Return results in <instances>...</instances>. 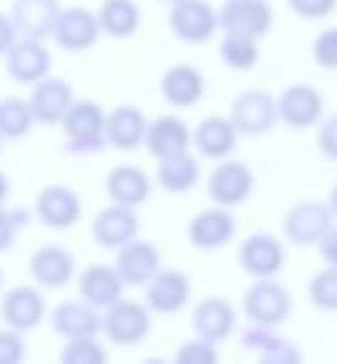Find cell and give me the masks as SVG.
I'll return each mask as SVG.
<instances>
[{
    "instance_id": "1",
    "label": "cell",
    "mask_w": 337,
    "mask_h": 364,
    "mask_svg": "<svg viewBox=\"0 0 337 364\" xmlns=\"http://www.w3.org/2000/svg\"><path fill=\"white\" fill-rule=\"evenodd\" d=\"M108 112L95 100H73L63 115L61 127L68 140L66 150L71 155H95L108 145L105 137Z\"/></svg>"
},
{
    "instance_id": "8",
    "label": "cell",
    "mask_w": 337,
    "mask_h": 364,
    "mask_svg": "<svg viewBox=\"0 0 337 364\" xmlns=\"http://www.w3.org/2000/svg\"><path fill=\"white\" fill-rule=\"evenodd\" d=\"M272 8L267 0H225V6L217 11V26L222 33L247 38H265L272 31Z\"/></svg>"
},
{
    "instance_id": "42",
    "label": "cell",
    "mask_w": 337,
    "mask_h": 364,
    "mask_svg": "<svg viewBox=\"0 0 337 364\" xmlns=\"http://www.w3.org/2000/svg\"><path fill=\"white\" fill-rule=\"evenodd\" d=\"M317 150L327 160H337V112L317 125Z\"/></svg>"
},
{
    "instance_id": "41",
    "label": "cell",
    "mask_w": 337,
    "mask_h": 364,
    "mask_svg": "<svg viewBox=\"0 0 337 364\" xmlns=\"http://www.w3.org/2000/svg\"><path fill=\"white\" fill-rule=\"evenodd\" d=\"M285 3L302 21H322L337 8V0H285Z\"/></svg>"
},
{
    "instance_id": "48",
    "label": "cell",
    "mask_w": 337,
    "mask_h": 364,
    "mask_svg": "<svg viewBox=\"0 0 337 364\" xmlns=\"http://www.w3.org/2000/svg\"><path fill=\"white\" fill-rule=\"evenodd\" d=\"M0 150H3V137H0Z\"/></svg>"
},
{
    "instance_id": "4",
    "label": "cell",
    "mask_w": 337,
    "mask_h": 364,
    "mask_svg": "<svg viewBox=\"0 0 337 364\" xmlns=\"http://www.w3.org/2000/svg\"><path fill=\"white\" fill-rule=\"evenodd\" d=\"M332 228H335V213L327 203H317V200L295 203L282 218V235L287 242L297 247L317 245Z\"/></svg>"
},
{
    "instance_id": "22",
    "label": "cell",
    "mask_w": 337,
    "mask_h": 364,
    "mask_svg": "<svg viewBox=\"0 0 337 364\" xmlns=\"http://www.w3.org/2000/svg\"><path fill=\"white\" fill-rule=\"evenodd\" d=\"M128 284L118 274L115 264L93 262L78 277V294H81V299H85L88 304H93L98 309H108L110 304H115L123 297V289Z\"/></svg>"
},
{
    "instance_id": "26",
    "label": "cell",
    "mask_w": 337,
    "mask_h": 364,
    "mask_svg": "<svg viewBox=\"0 0 337 364\" xmlns=\"http://www.w3.org/2000/svg\"><path fill=\"white\" fill-rule=\"evenodd\" d=\"M76 274V257L61 245H43L31 255V277L46 289H61Z\"/></svg>"
},
{
    "instance_id": "12",
    "label": "cell",
    "mask_w": 337,
    "mask_h": 364,
    "mask_svg": "<svg viewBox=\"0 0 337 364\" xmlns=\"http://www.w3.org/2000/svg\"><path fill=\"white\" fill-rule=\"evenodd\" d=\"M33 213L46 228L51 230H71L83 215V200L68 185H48L36 195Z\"/></svg>"
},
{
    "instance_id": "43",
    "label": "cell",
    "mask_w": 337,
    "mask_h": 364,
    "mask_svg": "<svg viewBox=\"0 0 337 364\" xmlns=\"http://www.w3.org/2000/svg\"><path fill=\"white\" fill-rule=\"evenodd\" d=\"M18 38H21V33H18L13 18L6 16V13H0V55H6L8 48H11Z\"/></svg>"
},
{
    "instance_id": "6",
    "label": "cell",
    "mask_w": 337,
    "mask_h": 364,
    "mask_svg": "<svg viewBox=\"0 0 337 364\" xmlns=\"http://www.w3.org/2000/svg\"><path fill=\"white\" fill-rule=\"evenodd\" d=\"M167 26L177 41L190 43V46L207 43L220 31L217 11L207 0H175V3H170Z\"/></svg>"
},
{
    "instance_id": "40",
    "label": "cell",
    "mask_w": 337,
    "mask_h": 364,
    "mask_svg": "<svg viewBox=\"0 0 337 364\" xmlns=\"http://www.w3.org/2000/svg\"><path fill=\"white\" fill-rule=\"evenodd\" d=\"M26 359V339L23 332L8 327L0 329V364H18Z\"/></svg>"
},
{
    "instance_id": "31",
    "label": "cell",
    "mask_w": 337,
    "mask_h": 364,
    "mask_svg": "<svg viewBox=\"0 0 337 364\" xmlns=\"http://www.w3.org/2000/svg\"><path fill=\"white\" fill-rule=\"evenodd\" d=\"M155 182L170 195H185L200 182V165L190 150L180 155L162 157L155 167Z\"/></svg>"
},
{
    "instance_id": "39",
    "label": "cell",
    "mask_w": 337,
    "mask_h": 364,
    "mask_svg": "<svg viewBox=\"0 0 337 364\" xmlns=\"http://www.w3.org/2000/svg\"><path fill=\"white\" fill-rule=\"evenodd\" d=\"M220 359L215 342H207V339L192 337L187 342H182L175 352V362L177 364H212Z\"/></svg>"
},
{
    "instance_id": "16",
    "label": "cell",
    "mask_w": 337,
    "mask_h": 364,
    "mask_svg": "<svg viewBox=\"0 0 337 364\" xmlns=\"http://www.w3.org/2000/svg\"><path fill=\"white\" fill-rule=\"evenodd\" d=\"M190 324H192V334H195V337L220 344V342H225V339H230L232 332H235L237 312L230 299L210 294V297H202L200 302L192 307Z\"/></svg>"
},
{
    "instance_id": "30",
    "label": "cell",
    "mask_w": 337,
    "mask_h": 364,
    "mask_svg": "<svg viewBox=\"0 0 337 364\" xmlns=\"http://www.w3.org/2000/svg\"><path fill=\"white\" fill-rule=\"evenodd\" d=\"M275 329L277 327H262V324L247 322L245 332H242V344L247 349H255L262 362H272V364L300 362L302 352L297 349V344L287 337H280Z\"/></svg>"
},
{
    "instance_id": "44",
    "label": "cell",
    "mask_w": 337,
    "mask_h": 364,
    "mask_svg": "<svg viewBox=\"0 0 337 364\" xmlns=\"http://www.w3.org/2000/svg\"><path fill=\"white\" fill-rule=\"evenodd\" d=\"M317 252H320V257L325 259L327 264L337 267V228H332L330 232L317 242Z\"/></svg>"
},
{
    "instance_id": "45",
    "label": "cell",
    "mask_w": 337,
    "mask_h": 364,
    "mask_svg": "<svg viewBox=\"0 0 337 364\" xmlns=\"http://www.w3.org/2000/svg\"><path fill=\"white\" fill-rule=\"evenodd\" d=\"M8 195H11V180L3 170H0V205L8 203Z\"/></svg>"
},
{
    "instance_id": "29",
    "label": "cell",
    "mask_w": 337,
    "mask_h": 364,
    "mask_svg": "<svg viewBox=\"0 0 337 364\" xmlns=\"http://www.w3.org/2000/svg\"><path fill=\"white\" fill-rule=\"evenodd\" d=\"M61 11L58 0H13L11 18L21 36L46 41L53 36Z\"/></svg>"
},
{
    "instance_id": "10",
    "label": "cell",
    "mask_w": 337,
    "mask_h": 364,
    "mask_svg": "<svg viewBox=\"0 0 337 364\" xmlns=\"http://www.w3.org/2000/svg\"><path fill=\"white\" fill-rule=\"evenodd\" d=\"M6 73L21 85H36L43 77L51 75L53 58L48 50L46 41L41 38H26L21 36L11 48H8L6 55Z\"/></svg>"
},
{
    "instance_id": "2",
    "label": "cell",
    "mask_w": 337,
    "mask_h": 364,
    "mask_svg": "<svg viewBox=\"0 0 337 364\" xmlns=\"http://www.w3.org/2000/svg\"><path fill=\"white\" fill-rule=\"evenodd\" d=\"M242 312L250 324L280 327L292 314V294L275 277L255 279L242 294Z\"/></svg>"
},
{
    "instance_id": "32",
    "label": "cell",
    "mask_w": 337,
    "mask_h": 364,
    "mask_svg": "<svg viewBox=\"0 0 337 364\" xmlns=\"http://www.w3.org/2000/svg\"><path fill=\"white\" fill-rule=\"evenodd\" d=\"M98 21L105 36L110 38H130L138 33L142 23L140 6L135 0H103L98 8Z\"/></svg>"
},
{
    "instance_id": "19",
    "label": "cell",
    "mask_w": 337,
    "mask_h": 364,
    "mask_svg": "<svg viewBox=\"0 0 337 364\" xmlns=\"http://www.w3.org/2000/svg\"><path fill=\"white\" fill-rule=\"evenodd\" d=\"M138 232H140V218H138L135 208H125L118 203H113L110 208H103L90 225V235L95 245L105 250H120L123 245L135 240Z\"/></svg>"
},
{
    "instance_id": "5",
    "label": "cell",
    "mask_w": 337,
    "mask_h": 364,
    "mask_svg": "<svg viewBox=\"0 0 337 364\" xmlns=\"http://www.w3.org/2000/svg\"><path fill=\"white\" fill-rule=\"evenodd\" d=\"M252 190H255V172L250 170L247 162L240 160H227V157L217 160L207 177V198L212 200V205L227 210L245 205Z\"/></svg>"
},
{
    "instance_id": "24",
    "label": "cell",
    "mask_w": 337,
    "mask_h": 364,
    "mask_svg": "<svg viewBox=\"0 0 337 364\" xmlns=\"http://www.w3.org/2000/svg\"><path fill=\"white\" fill-rule=\"evenodd\" d=\"M160 95L172 107H192L205 95V75L190 63H175L160 77Z\"/></svg>"
},
{
    "instance_id": "20",
    "label": "cell",
    "mask_w": 337,
    "mask_h": 364,
    "mask_svg": "<svg viewBox=\"0 0 337 364\" xmlns=\"http://www.w3.org/2000/svg\"><path fill=\"white\" fill-rule=\"evenodd\" d=\"M51 327L58 337H98L103 334V309L88 304L85 299H66L51 314Z\"/></svg>"
},
{
    "instance_id": "38",
    "label": "cell",
    "mask_w": 337,
    "mask_h": 364,
    "mask_svg": "<svg viewBox=\"0 0 337 364\" xmlns=\"http://www.w3.org/2000/svg\"><path fill=\"white\" fill-rule=\"evenodd\" d=\"M312 63L322 70H337V26L322 28L310 48Z\"/></svg>"
},
{
    "instance_id": "21",
    "label": "cell",
    "mask_w": 337,
    "mask_h": 364,
    "mask_svg": "<svg viewBox=\"0 0 337 364\" xmlns=\"http://www.w3.org/2000/svg\"><path fill=\"white\" fill-rule=\"evenodd\" d=\"M28 100H31L33 115H36L38 125H61L63 115L73 105L76 95H73V85L66 77L48 75L33 85Z\"/></svg>"
},
{
    "instance_id": "25",
    "label": "cell",
    "mask_w": 337,
    "mask_h": 364,
    "mask_svg": "<svg viewBox=\"0 0 337 364\" xmlns=\"http://www.w3.org/2000/svg\"><path fill=\"white\" fill-rule=\"evenodd\" d=\"M147 115L138 105H115L113 110H108V122H105V137L108 145H113L115 150H138L145 142L147 132Z\"/></svg>"
},
{
    "instance_id": "35",
    "label": "cell",
    "mask_w": 337,
    "mask_h": 364,
    "mask_svg": "<svg viewBox=\"0 0 337 364\" xmlns=\"http://www.w3.org/2000/svg\"><path fill=\"white\" fill-rule=\"evenodd\" d=\"M307 297L322 312H337V267L317 269L307 284Z\"/></svg>"
},
{
    "instance_id": "28",
    "label": "cell",
    "mask_w": 337,
    "mask_h": 364,
    "mask_svg": "<svg viewBox=\"0 0 337 364\" xmlns=\"http://www.w3.org/2000/svg\"><path fill=\"white\" fill-rule=\"evenodd\" d=\"M237 137L240 132L232 125L230 115H207L192 130V147L197 150V155L207 157V160H225L235 150Z\"/></svg>"
},
{
    "instance_id": "9",
    "label": "cell",
    "mask_w": 337,
    "mask_h": 364,
    "mask_svg": "<svg viewBox=\"0 0 337 364\" xmlns=\"http://www.w3.org/2000/svg\"><path fill=\"white\" fill-rule=\"evenodd\" d=\"M325 97L310 82H292L277 95V115L290 130H307L320 125Z\"/></svg>"
},
{
    "instance_id": "15",
    "label": "cell",
    "mask_w": 337,
    "mask_h": 364,
    "mask_svg": "<svg viewBox=\"0 0 337 364\" xmlns=\"http://www.w3.org/2000/svg\"><path fill=\"white\" fill-rule=\"evenodd\" d=\"M0 314H3V322L8 327L26 334L43 324V319L48 314V302L38 287H33V284H18V287L8 289L3 294Z\"/></svg>"
},
{
    "instance_id": "49",
    "label": "cell",
    "mask_w": 337,
    "mask_h": 364,
    "mask_svg": "<svg viewBox=\"0 0 337 364\" xmlns=\"http://www.w3.org/2000/svg\"><path fill=\"white\" fill-rule=\"evenodd\" d=\"M165 3H175V0H165Z\"/></svg>"
},
{
    "instance_id": "11",
    "label": "cell",
    "mask_w": 337,
    "mask_h": 364,
    "mask_svg": "<svg viewBox=\"0 0 337 364\" xmlns=\"http://www.w3.org/2000/svg\"><path fill=\"white\" fill-rule=\"evenodd\" d=\"M285 245L270 232H252L237 247V262L250 277H277L285 267Z\"/></svg>"
},
{
    "instance_id": "47",
    "label": "cell",
    "mask_w": 337,
    "mask_h": 364,
    "mask_svg": "<svg viewBox=\"0 0 337 364\" xmlns=\"http://www.w3.org/2000/svg\"><path fill=\"white\" fill-rule=\"evenodd\" d=\"M0 287H3V269H0Z\"/></svg>"
},
{
    "instance_id": "3",
    "label": "cell",
    "mask_w": 337,
    "mask_h": 364,
    "mask_svg": "<svg viewBox=\"0 0 337 364\" xmlns=\"http://www.w3.org/2000/svg\"><path fill=\"white\" fill-rule=\"evenodd\" d=\"M150 312L152 309L147 304L120 297L115 304L103 309V334L118 347H135L150 334Z\"/></svg>"
},
{
    "instance_id": "23",
    "label": "cell",
    "mask_w": 337,
    "mask_h": 364,
    "mask_svg": "<svg viewBox=\"0 0 337 364\" xmlns=\"http://www.w3.org/2000/svg\"><path fill=\"white\" fill-rule=\"evenodd\" d=\"M145 150L150 152L155 160L162 157H172L187 152L192 145V130L187 127L185 120H180L177 115H157L155 120H150L145 132Z\"/></svg>"
},
{
    "instance_id": "17",
    "label": "cell",
    "mask_w": 337,
    "mask_h": 364,
    "mask_svg": "<svg viewBox=\"0 0 337 364\" xmlns=\"http://www.w3.org/2000/svg\"><path fill=\"white\" fill-rule=\"evenodd\" d=\"M115 269L128 287H145L162 267V255L150 240H130L115 255Z\"/></svg>"
},
{
    "instance_id": "46",
    "label": "cell",
    "mask_w": 337,
    "mask_h": 364,
    "mask_svg": "<svg viewBox=\"0 0 337 364\" xmlns=\"http://www.w3.org/2000/svg\"><path fill=\"white\" fill-rule=\"evenodd\" d=\"M327 205H330L332 213H335V218H337V182H335V188L330 190V198H327Z\"/></svg>"
},
{
    "instance_id": "37",
    "label": "cell",
    "mask_w": 337,
    "mask_h": 364,
    "mask_svg": "<svg viewBox=\"0 0 337 364\" xmlns=\"http://www.w3.org/2000/svg\"><path fill=\"white\" fill-rule=\"evenodd\" d=\"M31 218L33 215L28 210L0 205V252H8L16 245L21 230H26L31 225Z\"/></svg>"
},
{
    "instance_id": "7",
    "label": "cell",
    "mask_w": 337,
    "mask_h": 364,
    "mask_svg": "<svg viewBox=\"0 0 337 364\" xmlns=\"http://www.w3.org/2000/svg\"><path fill=\"white\" fill-rule=\"evenodd\" d=\"M230 120L242 137H260L275 127L280 120L277 115V97L267 90H242L230 105Z\"/></svg>"
},
{
    "instance_id": "13",
    "label": "cell",
    "mask_w": 337,
    "mask_h": 364,
    "mask_svg": "<svg viewBox=\"0 0 337 364\" xmlns=\"http://www.w3.org/2000/svg\"><path fill=\"white\" fill-rule=\"evenodd\" d=\"M103 28L98 21V13L88 11V8H63L61 16L53 28V41L68 53H85L100 38Z\"/></svg>"
},
{
    "instance_id": "33",
    "label": "cell",
    "mask_w": 337,
    "mask_h": 364,
    "mask_svg": "<svg viewBox=\"0 0 337 364\" xmlns=\"http://www.w3.org/2000/svg\"><path fill=\"white\" fill-rule=\"evenodd\" d=\"M36 125V115H33L31 100L23 97H3L0 100V137L3 140H21Z\"/></svg>"
},
{
    "instance_id": "27",
    "label": "cell",
    "mask_w": 337,
    "mask_h": 364,
    "mask_svg": "<svg viewBox=\"0 0 337 364\" xmlns=\"http://www.w3.org/2000/svg\"><path fill=\"white\" fill-rule=\"evenodd\" d=\"M105 195L110 203L125 205V208H140L150 200L152 180L145 170L135 165H118L105 175Z\"/></svg>"
},
{
    "instance_id": "14",
    "label": "cell",
    "mask_w": 337,
    "mask_h": 364,
    "mask_svg": "<svg viewBox=\"0 0 337 364\" xmlns=\"http://www.w3.org/2000/svg\"><path fill=\"white\" fill-rule=\"evenodd\" d=\"M190 277L175 267H160L145 284V304L157 314H177L190 304Z\"/></svg>"
},
{
    "instance_id": "36",
    "label": "cell",
    "mask_w": 337,
    "mask_h": 364,
    "mask_svg": "<svg viewBox=\"0 0 337 364\" xmlns=\"http://www.w3.org/2000/svg\"><path fill=\"white\" fill-rule=\"evenodd\" d=\"M63 364H103L108 362V352L98 337H78L66 339V347L61 349Z\"/></svg>"
},
{
    "instance_id": "34",
    "label": "cell",
    "mask_w": 337,
    "mask_h": 364,
    "mask_svg": "<svg viewBox=\"0 0 337 364\" xmlns=\"http://www.w3.org/2000/svg\"><path fill=\"white\" fill-rule=\"evenodd\" d=\"M260 41L247 36H232V33H225L220 43V60L225 63L230 70L237 73H247L257 65L260 60Z\"/></svg>"
},
{
    "instance_id": "18",
    "label": "cell",
    "mask_w": 337,
    "mask_h": 364,
    "mask_svg": "<svg viewBox=\"0 0 337 364\" xmlns=\"http://www.w3.org/2000/svg\"><path fill=\"white\" fill-rule=\"evenodd\" d=\"M235 218L230 215L227 208L220 205H212L205 208L195 215V218L187 223V240L195 250L202 252H212V250H220L225 245L232 242L235 237Z\"/></svg>"
}]
</instances>
